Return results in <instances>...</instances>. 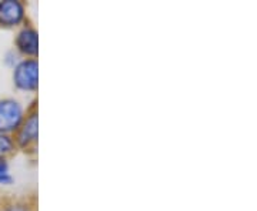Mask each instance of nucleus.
Masks as SVG:
<instances>
[{"label":"nucleus","mask_w":257,"mask_h":211,"mask_svg":"<svg viewBox=\"0 0 257 211\" xmlns=\"http://www.w3.org/2000/svg\"><path fill=\"white\" fill-rule=\"evenodd\" d=\"M28 10L20 0H2L0 2V28L15 29L26 23Z\"/></svg>","instance_id":"obj_5"},{"label":"nucleus","mask_w":257,"mask_h":211,"mask_svg":"<svg viewBox=\"0 0 257 211\" xmlns=\"http://www.w3.org/2000/svg\"><path fill=\"white\" fill-rule=\"evenodd\" d=\"M13 86L19 92L36 93L39 90V60L22 59L13 67Z\"/></svg>","instance_id":"obj_3"},{"label":"nucleus","mask_w":257,"mask_h":211,"mask_svg":"<svg viewBox=\"0 0 257 211\" xmlns=\"http://www.w3.org/2000/svg\"><path fill=\"white\" fill-rule=\"evenodd\" d=\"M36 104L35 101L33 106L29 107L22 126L13 134L18 150H22L23 153H36L39 143V111Z\"/></svg>","instance_id":"obj_1"},{"label":"nucleus","mask_w":257,"mask_h":211,"mask_svg":"<svg viewBox=\"0 0 257 211\" xmlns=\"http://www.w3.org/2000/svg\"><path fill=\"white\" fill-rule=\"evenodd\" d=\"M2 211H36L35 205L30 204L26 200H18V201H12L8 205L3 207Z\"/></svg>","instance_id":"obj_8"},{"label":"nucleus","mask_w":257,"mask_h":211,"mask_svg":"<svg viewBox=\"0 0 257 211\" xmlns=\"http://www.w3.org/2000/svg\"><path fill=\"white\" fill-rule=\"evenodd\" d=\"M18 147L13 140V136L0 133V158H9L16 153Z\"/></svg>","instance_id":"obj_6"},{"label":"nucleus","mask_w":257,"mask_h":211,"mask_svg":"<svg viewBox=\"0 0 257 211\" xmlns=\"http://www.w3.org/2000/svg\"><path fill=\"white\" fill-rule=\"evenodd\" d=\"M28 109L15 97L0 99V133L13 136L22 126Z\"/></svg>","instance_id":"obj_2"},{"label":"nucleus","mask_w":257,"mask_h":211,"mask_svg":"<svg viewBox=\"0 0 257 211\" xmlns=\"http://www.w3.org/2000/svg\"><path fill=\"white\" fill-rule=\"evenodd\" d=\"M22 59H23V57L19 55L18 52L13 49V50H9V52L6 53V56H5V63L9 66V67H12V69H13V67L18 65Z\"/></svg>","instance_id":"obj_9"},{"label":"nucleus","mask_w":257,"mask_h":211,"mask_svg":"<svg viewBox=\"0 0 257 211\" xmlns=\"http://www.w3.org/2000/svg\"><path fill=\"white\" fill-rule=\"evenodd\" d=\"M15 177L10 174V164L8 158H0V185H12Z\"/></svg>","instance_id":"obj_7"},{"label":"nucleus","mask_w":257,"mask_h":211,"mask_svg":"<svg viewBox=\"0 0 257 211\" xmlns=\"http://www.w3.org/2000/svg\"><path fill=\"white\" fill-rule=\"evenodd\" d=\"M15 50L23 59H37L39 56V32L37 29L25 23L20 26L15 37Z\"/></svg>","instance_id":"obj_4"}]
</instances>
